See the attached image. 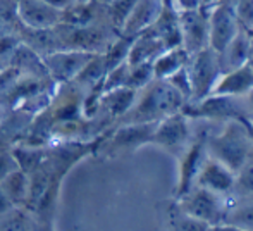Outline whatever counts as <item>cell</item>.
<instances>
[{
  "label": "cell",
  "mask_w": 253,
  "mask_h": 231,
  "mask_svg": "<svg viewBox=\"0 0 253 231\" xmlns=\"http://www.w3.org/2000/svg\"><path fill=\"white\" fill-rule=\"evenodd\" d=\"M138 98L123 123H159L164 117L181 111L186 104L184 97L166 80H153L138 92Z\"/></svg>",
  "instance_id": "6da1fadb"
},
{
  "label": "cell",
  "mask_w": 253,
  "mask_h": 231,
  "mask_svg": "<svg viewBox=\"0 0 253 231\" xmlns=\"http://www.w3.org/2000/svg\"><path fill=\"white\" fill-rule=\"evenodd\" d=\"M205 147L207 154L226 164L234 173L253 152L247 126L241 119L226 121L219 131L205 133Z\"/></svg>",
  "instance_id": "7a4b0ae2"
},
{
  "label": "cell",
  "mask_w": 253,
  "mask_h": 231,
  "mask_svg": "<svg viewBox=\"0 0 253 231\" xmlns=\"http://www.w3.org/2000/svg\"><path fill=\"white\" fill-rule=\"evenodd\" d=\"M181 111L190 119L207 123H226L231 119H248V109L245 97H227V95H207L197 102H186Z\"/></svg>",
  "instance_id": "3957f363"
},
{
  "label": "cell",
  "mask_w": 253,
  "mask_h": 231,
  "mask_svg": "<svg viewBox=\"0 0 253 231\" xmlns=\"http://www.w3.org/2000/svg\"><path fill=\"white\" fill-rule=\"evenodd\" d=\"M227 197L229 195H219L210 191L203 186L193 185L190 190L179 198H174L176 205L181 211L188 212L193 218L207 223L212 230L222 228L224 214L227 207Z\"/></svg>",
  "instance_id": "277c9868"
},
{
  "label": "cell",
  "mask_w": 253,
  "mask_h": 231,
  "mask_svg": "<svg viewBox=\"0 0 253 231\" xmlns=\"http://www.w3.org/2000/svg\"><path fill=\"white\" fill-rule=\"evenodd\" d=\"M186 71L191 85L190 102H197L212 93L217 80L222 74V64L219 54L213 48L205 47L188 57Z\"/></svg>",
  "instance_id": "5b68a950"
},
{
  "label": "cell",
  "mask_w": 253,
  "mask_h": 231,
  "mask_svg": "<svg viewBox=\"0 0 253 231\" xmlns=\"http://www.w3.org/2000/svg\"><path fill=\"white\" fill-rule=\"evenodd\" d=\"M190 121L191 119L183 111H177L160 119L153 128L150 145L160 147L167 154L174 155L177 159L193 140Z\"/></svg>",
  "instance_id": "8992f818"
},
{
  "label": "cell",
  "mask_w": 253,
  "mask_h": 231,
  "mask_svg": "<svg viewBox=\"0 0 253 231\" xmlns=\"http://www.w3.org/2000/svg\"><path fill=\"white\" fill-rule=\"evenodd\" d=\"M209 10L210 5L179 7V30H181V47L188 54L209 47Z\"/></svg>",
  "instance_id": "52a82bcc"
},
{
  "label": "cell",
  "mask_w": 253,
  "mask_h": 231,
  "mask_svg": "<svg viewBox=\"0 0 253 231\" xmlns=\"http://www.w3.org/2000/svg\"><path fill=\"white\" fill-rule=\"evenodd\" d=\"M93 55V52L66 47L62 50L47 52L45 55H42V60L48 78H52L55 83H67L78 76V73L86 66V62Z\"/></svg>",
  "instance_id": "ba28073f"
},
{
  "label": "cell",
  "mask_w": 253,
  "mask_h": 231,
  "mask_svg": "<svg viewBox=\"0 0 253 231\" xmlns=\"http://www.w3.org/2000/svg\"><path fill=\"white\" fill-rule=\"evenodd\" d=\"M241 23L227 0H217L209 10V47L217 54L224 50L231 38L238 33Z\"/></svg>",
  "instance_id": "9c48e42d"
},
{
  "label": "cell",
  "mask_w": 253,
  "mask_h": 231,
  "mask_svg": "<svg viewBox=\"0 0 253 231\" xmlns=\"http://www.w3.org/2000/svg\"><path fill=\"white\" fill-rule=\"evenodd\" d=\"M155 124L157 123H123L114 131L112 137L105 140L103 150L109 155H119L136 152L138 148L150 145Z\"/></svg>",
  "instance_id": "30bf717a"
},
{
  "label": "cell",
  "mask_w": 253,
  "mask_h": 231,
  "mask_svg": "<svg viewBox=\"0 0 253 231\" xmlns=\"http://www.w3.org/2000/svg\"><path fill=\"white\" fill-rule=\"evenodd\" d=\"M14 10L21 23L31 31H48L62 21V9L43 0H14Z\"/></svg>",
  "instance_id": "8fae6325"
},
{
  "label": "cell",
  "mask_w": 253,
  "mask_h": 231,
  "mask_svg": "<svg viewBox=\"0 0 253 231\" xmlns=\"http://www.w3.org/2000/svg\"><path fill=\"white\" fill-rule=\"evenodd\" d=\"M205 133L193 138L186 150L177 157L179 171H177V185L176 191H174V198H179L181 195L186 193L195 185V181H197V176L203 166V161L209 155L205 147Z\"/></svg>",
  "instance_id": "7c38bea8"
},
{
  "label": "cell",
  "mask_w": 253,
  "mask_h": 231,
  "mask_svg": "<svg viewBox=\"0 0 253 231\" xmlns=\"http://www.w3.org/2000/svg\"><path fill=\"white\" fill-rule=\"evenodd\" d=\"M234 178H236V173L233 169L213 159L212 155H207L195 185L215 191L219 195H231L234 190Z\"/></svg>",
  "instance_id": "4fadbf2b"
},
{
  "label": "cell",
  "mask_w": 253,
  "mask_h": 231,
  "mask_svg": "<svg viewBox=\"0 0 253 231\" xmlns=\"http://www.w3.org/2000/svg\"><path fill=\"white\" fill-rule=\"evenodd\" d=\"M253 90V69L250 64L227 69L220 74L213 87V95H227V97H247Z\"/></svg>",
  "instance_id": "5bb4252c"
},
{
  "label": "cell",
  "mask_w": 253,
  "mask_h": 231,
  "mask_svg": "<svg viewBox=\"0 0 253 231\" xmlns=\"http://www.w3.org/2000/svg\"><path fill=\"white\" fill-rule=\"evenodd\" d=\"M162 7L164 0H138L131 14L127 16V19L124 21L121 33L129 35V37H136V35L143 33L145 30H148L155 23Z\"/></svg>",
  "instance_id": "9a60e30c"
},
{
  "label": "cell",
  "mask_w": 253,
  "mask_h": 231,
  "mask_svg": "<svg viewBox=\"0 0 253 231\" xmlns=\"http://www.w3.org/2000/svg\"><path fill=\"white\" fill-rule=\"evenodd\" d=\"M252 45H253V38L250 31L241 26L238 30V33L231 38L229 44L224 47V50L219 54L220 64H222V73L227 69H233V67L247 64L248 57H250Z\"/></svg>",
  "instance_id": "2e32d148"
},
{
  "label": "cell",
  "mask_w": 253,
  "mask_h": 231,
  "mask_svg": "<svg viewBox=\"0 0 253 231\" xmlns=\"http://www.w3.org/2000/svg\"><path fill=\"white\" fill-rule=\"evenodd\" d=\"M222 228L253 230V197H238V195L227 197Z\"/></svg>",
  "instance_id": "e0dca14e"
},
{
  "label": "cell",
  "mask_w": 253,
  "mask_h": 231,
  "mask_svg": "<svg viewBox=\"0 0 253 231\" xmlns=\"http://www.w3.org/2000/svg\"><path fill=\"white\" fill-rule=\"evenodd\" d=\"M138 98V90L131 87H121L114 88V90L102 92L100 97V107L105 109L112 117L121 119L129 112V109L134 105Z\"/></svg>",
  "instance_id": "ac0fdd59"
},
{
  "label": "cell",
  "mask_w": 253,
  "mask_h": 231,
  "mask_svg": "<svg viewBox=\"0 0 253 231\" xmlns=\"http://www.w3.org/2000/svg\"><path fill=\"white\" fill-rule=\"evenodd\" d=\"M166 50V45L155 38L153 35L143 33L136 35L133 38V44L129 48V55H127V64L134 66V64H141V62H153L157 55H160Z\"/></svg>",
  "instance_id": "d6986e66"
},
{
  "label": "cell",
  "mask_w": 253,
  "mask_h": 231,
  "mask_svg": "<svg viewBox=\"0 0 253 231\" xmlns=\"http://www.w3.org/2000/svg\"><path fill=\"white\" fill-rule=\"evenodd\" d=\"M188 54L183 47H172L166 48L160 55H157L155 60L152 62L153 66V74L157 80H167L169 76H172L176 71H179L181 67L186 66L188 62Z\"/></svg>",
  "instance_id": "ffe728a7"
},
{
  "label": "cell",
  "mask_w": 253,
  "mask_h": 231,
  "mask_svg": "<svg viewBox=\"0 0 253 231\" xmlns=\"http://www.w3.org/2000/svg\"><path fill=\"white\" fill-rule=\"evenodd\" d=\"M0 186L14 205L26 204L30 193V174L17 168L0 181Z\"/></svg>",
  "instance_id": "44dd1931"
},
{
  "label": "cell",
  "mask_w": 253,
  "mask_h": 231,
  "mask_svg": "<svg viewBox=\"0 0 253 231\" xmlns=\"http://www.w3.org/2000/svg\"><path fill=\"white\" fill-rule=\"evenodd\" d=\"M107 74V67H105V59L103 54H95L93 57L86 62V66L78 73V76L73 81H76L80 87H84L88 90H91L93 87L100 85Z\"/></svg>",
  "instance_id": "7402d4cb"
},
{
  "label": "cell",
  "mask_w": 253,
  "mask_h": 231,
  "mask_svg": "<svg viewBox=\"0 0 253 231\" xmlns=\"http://www.w3.org/2000/svg\"><path fill=\"white\" fill-rule=\"evenodd\" d=\"M12 157L16 159V164L21 171L30 174L33 169H37L45 159V150L37 147H14L10 150Z\"/></svg>",
  "instance_id": "603a6c76"
},
{
  "label": "cell",
  "mask_w": 253,
  "mask_h": 231,
  "mask_svg": "<svg viewBox=\"0 0 253 231\" xmlns=\"http://www.w3.org/2000/svg\"><path fill=\"white\" fill-rule=\"evenodd\" d=\"M169 228L172 230H181V231H202V230H212L207 223L200 221V219L193 218L188 212L181 211L176 205V202L172 204V207L169 209Z\"/></svg>",
  "instance_id": "cb8c5ba5"
},
{
  "label": "cell",
  "mask_w": 253,
  "mask_h": 231,
  "mask_svg": "<svg viewBox=\"0 0 253 231\" xmlns=\"http://www.w3.org/2000/svg\"><path fill=\"white\" fill-rule=\"evenodd\" d=\"M231 195L238 197H253V152L241 164L234 178V190Z\"/></svg>",
  "instance_id": "d4e9b609"
},
{
  "label": "cell",
  "mask_w": 253,
  "mask_h": 231,
  "mask_svg": "<svg viewBox=\"0 0 253 231\" xmlns=\"http://www.w3.org/2000/svg\"><path fill=\"white\" fill-rule=\"evenodd\" d=\"M138 0H110L107 2V7H109V21L110 26L121 33V28H123L124 21L127 19V16L131 14L133 7L136 5Z\"/></svg>",
  "instance_id": "484cf974"
},
{
  "label": "cell",
  "mask_w": 253,
  "mask_h": 231,
  "mask_svg": "<svg viewBox=\"0 0 253 231\" xmlns=\"http://www.w3.org/2000/svg\"><path fill=\"white\" fill-rule=\"evenodd\" d=\"M155 80V74H153V66L152 62H141L129 66V76H127V87L134 88V90L140 92L141 88H145L148 83Z\"/></svg>",
  "instance_id": "4316f807"
},
{
  "label": "cell",
  "mask_w": 253,
  "mask_h": 231,
  "mask_svg": "<svg viewBox=\"0 0 253 231\" xmlns=\"http://www.w3.org/2000/svg\"><path fill=\"white\" fill-rule=\"evenodd\" d=\"M236 14L241 26L252 30L253 28V0H227Z\"/></svg>",
  "instance_id": "83f0119b"
},
{
  "label": "cell",
  "mask_w": 253,
  "mask_h": 231,
  "mask_svg": "<svg viewBox=\"0 0 253 231\" xmlns=\"http://www.w3.org/2000/svg\"><path fill=\"white\" fill-rule=\"evenodd\" d=\"M23 40L16 37V35L10 33H0V62L3 66H9L10 59H12L16 48L19 47V44Z\"/></svg>",
  "instance_id": "f1b7e54d"
},
{
  "label": "cell",
  "mask_w": 253,
  "mask_h": 231,
  "mask_svg": "<svg viewBox=\"0 0 253 231\" xmlns=\"http://www.w3.org/2000/svg\"><path fill=\"white\" fill-rule=\"evenodd\" d=\"M166 81H169L177 92L184 97V100L190 102L191 100V85H190V78H188V71H186V66L181 67L179 71L169 76Z\"/></svg>",
  "instance_id": "f546056e"
},
{
  "label": "cell",
  "mask_w": 253,
  "mask_h": 231,
  "mask_svg": "<svg viewBox=\"0 0 253 231\" xmlns=\"http://www.w3.org/2000/svg\"><path fill=\"white\" fill-rule=\"evenodd\" d=\"M14 169H17L16 159L12 157V154L9 152H0V181L7 176L9 173H12Z\"/></svg>",
  "instance_id": "4dcf8cb0"
},
{
  "label": "cell",
  "mask_w": 253,
  "mask_h": 231,
  "mask_svg": "<svg viewBox=\"0 0 253 231\" xmlns=\"http://www.w3.org/2000/svg\"><path fill=\"white\" fill-rule=\"evenodd\" d=\"M12 207H14V204L9 200V197L5 195V191H3L2 186H0V216L7 214Z\"/></svg>",
  "instance_id": "1f68e13d"
},
{
  "label": "cell",
  "mask_w": 253,
  "mask_h": 231,
  "mask_svg": "<svg viewBox=\"0 0 253 231\" xmlns=\"http://www.w3.org/2000/svg\"><path fill=\"white\" fill-rule=\"evenodd\" d=\"M245 102H247V109H248V119L253 121V90L245 97Z\"/></svg>",
  "instance_id": "d6a6232c"
},
{
  "label": "cell",
  "mask_w": 253,
  "mask_h": 231,
  "mask_svg": "<svg viewBox=\"0 0 253 231\" xmlns=\"http://www.w3.org/2000/svg\"><path fill=\"white\" fill-rule=\"evenodd\" d=\"M243 123H245V126H247L248 137H250L252 145H253V121H250V119H243Z\"/></svg>",
  "instance_id": "836d02e7"
},
{
  "label": "cell",
  "mask_w": 253,
  "mask_h": 231,
  "mask_svg": "<svg viewBox=\"0 0 253 231\" xmlns=\"http://www.w3.org/2000/svg\"><path fill=\"white\" fill-rule=\"evenodd\" d=\"M248 64H250V67L253 69V45H252V50H250V57H248Z\"/></svg>",
  "instance_id": "e575fe53"
},
{
  "label": "cell",
  "mask_w": 253,
  "mask_h": 231,
  "mask_svg": "<svg viewBox=\"0 0 253 231\" xmlns=\"http://www.w3.org/2000/svg\"><path fill=\"white\" fill-rule=\"evenodd\" d=\"M248 31H250V35H252V38H253V28H252V30H248Z\"/></svg>",
  "instance_id": "d590c367"
}]
</instances>
